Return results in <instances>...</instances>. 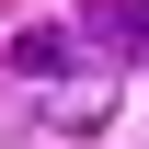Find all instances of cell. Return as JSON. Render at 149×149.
Masks as SVG:
<instances>
[{
  "instance_id": "6da1fadb",
  "label": "cell",
  "mask_w": 149,
  "mask_h": 149,
  "mask_svg": "<svg viewBox=\"0 0 149 149\" xmlns=\"http://www.w3.org/2000/svg\"><path fill=\"white\" fill-rule=\"evenodd\" d=\"M12 69L23 80H57V69H69V35H57V23H23V35H12Z\"/></svg>"
},
{
  "instance_id": "7a4b0ae2",
  "label": "cell",
  "mask_w": 149,
  "mask_h": 149,
  "mask_svg": "<svg viewBox=\"0 0 149 149\" xmlns=\"http://www.w3.org/2000/svg\"><path fill=\"white\" fill-rule=\"evenodd\" d=\"M92 35H103V46H149V0H103Z\"/></svg>"
}]
</instances>
